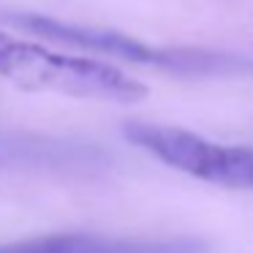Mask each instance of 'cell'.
I'll return each instance as SVG.
<instances>
[{"instance_id": "3957f363", "label": "cell", "mask_w": 253, "mask_h": 253, "mask_svg": "<svg viewBox=\"0 0 253 253\" xmlns=\"http://www.w3.org/2000/svg\"><path fill=\"white\" fill-rule=\"evenodd\" d=\"M126 139L171 169L234 191H253V147L204 139L185 128L126 123Z\"/></svg>"}, {"instance_id": "6da1fadb", "label": "cell", "mask_w": 253, "mask_h": 253, "mask_svg": "<svg viewBox=\"0 0 253 253\" xmlns=\"http://www.w3.org/2000/svg\"><path fill=\"white\" fill-rule=\"evenodd\" d=\"M0 77L22 90H46L84 101L139 104L147 87L115 66L79 55H63L0 30Z\"/></svg>"}, {"instance_id": "277c9868", "label": "cell", "mask_w": 253, "mask_h": 253, "mask_svg": "<svg viewBox=\"0 0 253 253\" xmlns=\"http://www.w3.org/2000/svg\"><path fill=\"white\" fill-rule=\"evenodd\" d=\"M0 253H207L202 240H131L104 234H52L22 242H3Z\"/></svg>"}, {"instance_id": "7a4b0ae2", "label": "cell", "mask_w": 253, "mask_h": 253, "mask_svg": "<svg viewBox=\"0 0 253 253\" xmlns=\"http://www.w3.org/2000/svg\"><path fill=\"white\" fill-rule=\"evenodd\" d=\"M6 22H11L14 28L30 30L36 36L44 39L60 41V44H71V46H82V49H95L104 55H115L123 57L128 63H139V66H158L166 71H177V74H234V71H245L248 63L237 55H226V52H215V49H171V46H150L142 41L123 36L117 30H106V28H90V25H77V22H66V19H55V17H41V14H3Z\"/></svg>"}]
</instances>
